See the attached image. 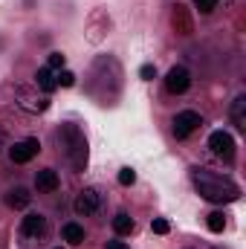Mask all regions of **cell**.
<instances>
[{"instance_id": "obj_1", "label": "cell", "mask_w": 246, "mask_h": 249, "mask_svg": "<svg viewBox=\"0 0 246 249\" xmlns=\"http://www.w3.org/2000/svg\"><path fill=\"white\" fill-rule=\"evenodd\" d=\"M191 180H194V188L209 200V203H235L241 197V188L235 186L229 177L223 174H214L209 168H194L191 171Z\"/></svg>"}, {"instance_id": "obj_2", "label": "cell", "mask_w": 246, "mask_h": 249, "mask_svg": "<svg viewBox=\"0 0 246 249\" xmlns=\"http://www.w3.org/2000/svg\"><path fill=\"white\" fill-rule=\"evenodd\" d=\"M58 142H61V148H64L67 162L75 171H84L87 168V139H84V133L75 124H61L58 127Z\"/></svg>"}, {"instance_id": "obj_3", "label": "cell", "mask_w": 246, "mask_h": 249, "mask_svg": "<svg viewBox=\"0 0 246 249\" xmlns=\"http://www.w3.org/2000/svg\"><path fill=\"white\" fill-rule=\"evenodd\" d=\"M15 102L26 113H44L50 107V99L47 96H38V90H32V87H18L15 90Z\"/></svg>"}, {"instance_id": "obj_4", "label": "cell", "mask_w": 246, "mask_h": 249, "mask_svg": "<svg viewBox=\"0 0 246 249\" xmlns=\"http://www.w3.org/2000/svg\"><path fill=\"white\" fill-rule=\"evenodd\" d=\"M209 148H211L214 157H220V160H226V162L235 160V139H232V133H226V130H214V133L209 136Z\"/></svg>"}, {"instance_id": "obj_5", "label": "cell", "mask_w": 246, "mask_h": 249, "mask_svg": "<svg viewBox=\"0 0 246 249\" xmlns=\"http://www.w3.org/2000/svg\"><path fill=\"white\" fill-rule=\"evenodd\" d=\"M99 206H102V194H99L96 188H84V191L75 197V214H78V217H90V214H96Z\"/></svg>"}, {"instance_id": "obj_6", "label": "cell", "mask_w": 246, "mask_h": 249, "mask_svg": "<svg viewBox=\"0 0 246 249\" xmlns=\"http://www.w3.org/2000/svg\"><path fill=\"white\" fill-rule=\"evenodd\" d=\"M200 124H203L200 113H194V110H183V113H177V119H174V136H177V139H185V136H191Z\"/></svg>"}, {"instance_id": "obj_7", "label": "cell", "mask_w": 246, "mask_h": 249, "mask_svg": "<svg viewBox=\"0 0 246 249\" xmlns=\"http://www.w3.org/2000/svg\"><path fill=\"white\" fill-rule=\"evenodd\" d=\"M165 87H168V93H185L191 87V72L185 67H171L165 75Z\"/></svg>"}, {"instance_id": "obj_8", "label": "cell", "mask_w": 246, "mask_h": 249, "mask_svg": "<svg viewBox=\"0 0 246 249\" xmlns=\"http://www.w3.org/2000/svg\"><path fill=\"white\" fill-rule=\"evenodd\" d=\"M38 151H41V142L38 139H23V142H15L9 148V157H12V162H29Z\"/></svg>"}, {"instance_id": "obj_9", "label": "cell", "mask_w": 246, "mask_h": 249, "mask_svg": "<svg viewBox=\"0 0 246 249\" xmlns=\"http://www.w3.org/2000/svg\"><path fill=\"white\" fill-rule=\"evenodd\" d=\"M20 232L26 235V238H44L47 235V217L44 214H26L23 217V223H20Z\"/></svg>"}, {"instance_id": "obj_10", "label": "cell", "mask_w": 246, "mask_h": 249, "mask_svg": "<svg viewBox=\"0 0 246 249\" xmlns=\"http://www.w3.org/2000/svg\"><path fill=\"white\" fill-rule=\"evenodd\" d=\"M35 186H38V191H55L58 188V174L53 168H41L35 174Z\"/></svg>"}, {"instance_id": "obj_11", "label": "cell", "mask_w": 246, "mask_h": 249, "mask_svg": "<svg viewBox=\"0 0 246 249\" xmlns=\"http://www.w3.org/2000/svg\"><path fill=\"white\" fill-rule=\"evenodd\" d=\"M6 203H9L12 209H26V206L32 203V194H29V188L18 186V188H12V191L6 194Z\"/></svg>"}, {"instance_id": "obj_12", "label": "cell", "mask_w": 246, "mask_h": 249, "mask_svg": "<svg viewBox=\"0 0 246 249\" xmlns=\"http://www.w3.org/2000/svg\"><path fill=\"white\" fill-rule=\"evenodd\" d=\"M232 122L238 130H246V96H238L235 102H232Z\"/></svg>"}, {"instance_id": "obj_13", "label": "cell", "mask_w": 246, "mask_h": 249, "mask_svg": "<svg viewBox=\"0 0 246 249\" xmlns=\"http://www.w3.org/2000/svg\"><path fill=\"white\" fill-rule=\"evenodd\" d=\"M35 84H38L44 93H53V90L58 87V84H55V72H53L50 67H41V70H38V75H35Z\"/></svg>"}, {"instance_id": "obj_14", "label": "cell", "mask_w": 246, "mask_h": 249, "mask_svg": "<svg viewBox=\"0 0 246 249\" xmlns=\"http://www.w3.org/2000/svg\"><path fill=\"white\" fill-rule=\"evenodd\" d=\"M61 235H64V241H67V244H72V247L84 244V229H81L78 223H64Z\"/></svg>"}, {"instance_id": "obj_15", "label": "cell", "mask_w": 246, "mask_h": 249, "mask_svg": "<svg viewBox=\"0 0 246 249\" xmlns=\"http://www.w3.org/2000/svg\"><path fill=\"white\" fill-rule=\"evenodd\" d=\"M133 217L130 214H124V212H119L116 217H113V229H116V235H130L133 232Z\"/></svg>"}, {"instance_id": "obj_16", "label": "cell", "mask_w": 246, "mask_h": 249, "mask_svg": "<svg viewBox=\"0 0 246 249\" xmlns=\"http://www.w3.org/2000/svg\"><path fill=\"white\" fill-rule=\"evenodd\" d=\"M209 229L211 232H223L226 229V214L223 212H211L209 214Z\"/></svg>"}, {"instance_id": "obj_17", "label": "cell", "mask_w": 246, "mask_h": 249, "mask_svg": "<svg viewBox=\"0 0 246 249\" xmlns=\"http://www.w3.org/2000/svg\"><path fill=\"white\" fill-rule=\"evenodd\" d=\"M55 84H58V87H72V84H75V75H72L70 70H61V72L55 75Z\"/></svg>"}, {"instance_id": "obj_18", "label": "cell", "mask_w": 246, "mask_h": 249, "mask_svg": "<svg viewBox=\"0 0 246 249\" xmlns=\"http://www.w3.org/2000/svg\"><path fill=\"white\" fill-rule=\"evenodd\" d=\"M151 229H154L157 235H168V229H171V223H168L165 217H157V220H151Z\"/></svg>"}, {"instance_id": "obj_19", "label": "cell", "mask_w": 246, "mask_h": 249, "mask_svg": "<svg viewBox=\"0 0 246 249\" xmlns=\"http://www.w3.org/2000/svg\"><path fill=\"white\" fill-rule=\"evenodd\" d=\"M194 6H197L203 15H209V12H214V9H217V0H194Z\"/></svg>"}, {"instance_id": "obj_20", "label": "cell", "mask_w": 246, "mask_h": 249, "mask_svg": "<svg viewBox=\"0 0 246 249\" xmlns=\"http://www.w3.org/2000/svg\"><path fill=\"white\" fill-rule=\"evenodd\" d=\"M119 183H122V186H133V183H136V174H133L130 168H122V171H119Z\"/></svg>"}, {"instance_id": "obj_21", "label": "cell", "mask_w": 246, "mask_h": 249, "mask_svg": "<svg viewBox=\"0 0 246 249\" xmlns=\"http://www.w3.org/2000/svg\"><path fill=\"white\" fill-rule=\"evenodd\" d=\"M47 67H50V70H61V67H64V55H61V53H53V55H50V61H47Z\"/></svg>"}, {"instance_id": "obj_22", "label": "cell", "mask_w": 246, "mask_h": 249, "mask_svg": "<svg viewBox=\"0 0 246 249\" xmlns=\"http://www.w3.org/2000/svg\"><path fill=\"white\" fill-rule=\"evenodd\" d=\"M139 75H142L145 81H151V78H157V67H154V64H145V67L139 70Z\"/></svg>"}, {"instance_id": "obj_23", "label": "cell", "mask_w": 246, "mask_h": 249, "mask_svg": "<svg viewBox=\"0 0 246 249\" xmlns=\"http://www.w3.org/2000/svg\"><path fill=\"white\" fill-rule=\"evenodd\" d=\"M107 249H130V247H124L122 241H110V244H107Z\"/></svg>"}, {"instance_id": "obj_24", "label": "cell", "mask_w": 246, "mask_h": 249, "mask_svg": "<svg viewBox=\"0 0 246 249\" xmlns=\"http://www.w3.org/2000/svg\"><path fill=\"white\" fill-rule=\"evenodd\" d=\"M58 249H61V247H58Z\"/></svg>"}]
</instances>
